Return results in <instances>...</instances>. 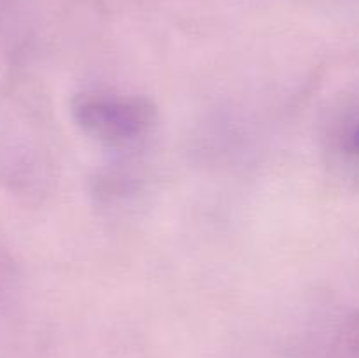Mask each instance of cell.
<instances>
[{
    "instance_id": "obj_1",
    "label": "cell",
    "mask_w": 359,
    "mask_h": 358,
    "mask_svg": "<svg viewBox=\"0 0 359 358\" xmlns=\"http://www.w3.org/2000/svg\"><path fill=\"white\" fill-rule=\"evenodd\" d=\"M74 114L88 133L109 144H118L137 139L149 130L154 109L146 98L84 93L74 102Z\"/></svg>"
},
{
    "instance_id": "obj_2",
    "label": "cell",
    "mask_w": 359,
    "mask_h": 358,
    "mask_svg": "<svg viewBox=\"0 0 359 358\" xmlns=\"http://www.w3.org/2000/svg\"><path fill=\"white\" fill-rule=\"evenodd\" d=\"M340 146L347 157L359 161V100L351 105L340 128Z\"/></svg>"
}]
</instances>
